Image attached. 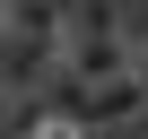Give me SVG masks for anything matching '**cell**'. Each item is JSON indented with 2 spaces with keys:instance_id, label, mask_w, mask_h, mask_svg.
<instances>
[{
  "instance_id": "6da1fadb",
  "label": "cell",
  "mask_w": 148,
  "mask_h": 139,
  "mask_svg": "<svg viewBox=\"0 0 148 139\" xmlns=\"http://www.w3.org/2000/svg\"><path fill=\"white\" fill-rule=\"evenodd\" d=\"M131 35H61V70L70 78H87V87H105V78H131Z\"/></svg>"
},
{
  "instance_id": "7a4b0ae2",
  "label": "cell",
  "mask_w": 148,
  "mask_h": 139,
  "mask_svg": "<svg viewBox=\"0 0 148 139\" xmlns=\"http://www.w3.org/2000/svg\"><path fill=\"white\" fill-rule=\"evenodd\" d=\"M131 78H139V96H148V44H139V52H131Z\"/></svg>"
},
{
  "instance_id": "3957f363",
  "label": "cell",
  "mask_w": 148,
  "mask_h": 139,
  "mask_svg": "<svg viewBox=\"0 0 148 139\" xmlns=\"http://www.w3.org/2000/svg\"><path fill=\"white\" fill-rule=\"evenodd\" d=\"M44 139H79V122H61V113H52V130H44Z\"/></svg>"
}]
</instances>
